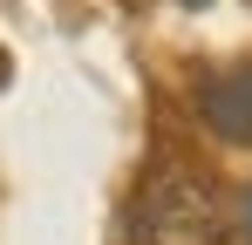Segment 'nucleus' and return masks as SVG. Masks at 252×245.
Masks as SVG:
<instances>
[{"mask_svg": "<svg viewBox=\"0 0 252 245\" xmlns=\"http://www.w3.org/2000/svg\"><path fill=\"white\" fill-rule=\"evenodd\" d=\"M239 239L252 245V184H246V198H239Z\"/></svg>", "mask_w": 252, "mask_h": 245, "instance_id": "7ed1b4c3", "label": "nucleus"}, {"mask_svg": "<svg viewBox=\"0 0 252 245\" xmlns=\"http://www.w3.org/2000/svg\"><path fill=\"white\" fill-rule=\"evenodd\" d=\"M198 116L211 122V136L252 150V61H239V68H225L198 89Z\"/></svg>", "mask_w": 252, "mask_h": 245, "instance_id": "f03ea898", "label": "nucleus"}, {"mask_svg": "<svg viewBox=\"0 0 252 245\" xmlns=\"http://www.w3.org/2000/svg\"><path fill=\"white\" fill-rule=\"evenodd\" d=\"M184 7H205V0H184Z\"/></svg>", "mask_w": 252, "mask_h": 245, "instance_id": "20e7f679", "label": "nucleus"}, {"mask_svg": "<svg viewBox=\"0 0 252 245\" xmlns=\"http://www.w3.org/2000/svg\"><path fill=\"white\" fill-rule=\"evenodd\" d=\"M123 245H225V211L205 170L184 157H164L123 211Z\"/></svg>", "mask_w": 252, "mask_h": 245, "instance_id": "f257e3e1", "label": "nucleus"}]
</instances>
